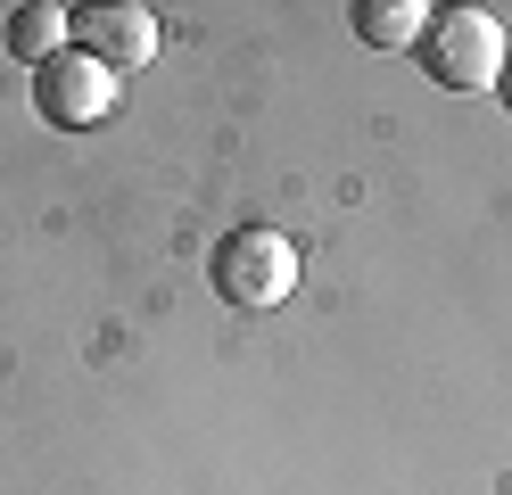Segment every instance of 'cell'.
Listing matches in <instances>:
<instances>
[{"label": "cell", "instance_id": "cell-4", "mask_svg": "<svg viewBox=\"0 0 512 495\" xmlns=\"http://www.w3.org/2000/svg\"><path fill=\"white\" fill-rule=\"evenodd\" d=\"M34 75H42L34 99H42V116H50V124H100V116L116 108V75H108L100 58H83L75 42L58 50L50 66H34Z\"/></svg>", "mask_w": 512, "mask_h": 495}, {"label": "cell", "instance_id": "cell-5", "mask_svg": "<svg viewBox=\"0 0 512 495\" xmlns=\"http://www.w3.org/2000/svg\"><path fill=\"white\" fill-rule=\"evenodd\" d=\"M438 9H422V0H356V33L372 50H405V42H422V25Z\"/></svg>", "mask_w": 512, "mask_h": 495}, {"label": "cell", "instance_id": "cell-7", "mask_svg": "<svg viewBox=\"0 0 512 495\" xmlns=\"http://www.w3.org/2000/svg\"><path fill=\"white\" fill-rule=\"evenodd\" d=\"M496 91H504V108H512V50H504V75H496Z\"/></svg>", "mask_w": 512, "mask_h": 495}, {"label": "cell", "instance_id": "cell-6", "mask_svg": "<svg viewBox=\"0 0 512 495\" xmlns=\"http://www.w3.org/2000/svg\"><path fill=\"white\" fill-rule=\"evenodd\" d=\"M9 50L25 66H50L58 50H67V9H58V0H25V9L9 17Z\"/></svg>", "mask_w": 512, "mask_h": 495}, {"label": "cell", "instance_id": "cell-2", "mask_svg": "<svg viewBox=\"0 0 512 495\" xmlns=\"http://www.w3.org/2000/svg\"><path fill=\"white\" fill-rule=\"evenodd\" d=\"M422 66H430V83L438 91H488L504 75V50H512V33L488 17V9H438L422 25Z\"/></svg>", "mask_w": 512, "mask_h": 495}, {"label": "cell", "instance_id": "cell-3", "mask_svg": "<svg viewBox=\"0 0 512 495\" xmlns=\"http://www.w3.org/2000/svg\"><path fill=\"white\" fill-rule=\"evenodd\" d=\"M67 42L83 58H100L108 75H141L157 58V9L124 0V9H67Z\"/></svg>", "mask_w": 512, "mask_h": 495}, {"label": "cell", "instance_id": "cell-1", "mask_svg": "<svg viewBox=\"0 0 512 495\" xmlns=\"http://www.w3.org/2000/svg\"><path fill=\"white\" fill-rule=\"evenodd\" d=\"M207 281H215L223 306H248V314L281 306V297L298 289V248H290V231H273V223H240V231H223V240H215V264H207Z\"/></svg>", "mask_w": 512, "mask_h": 495}]
</instances>
